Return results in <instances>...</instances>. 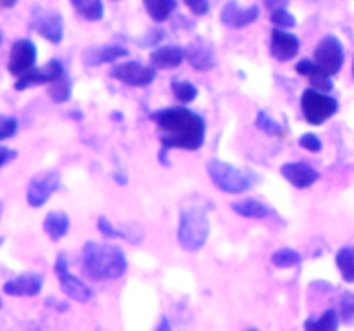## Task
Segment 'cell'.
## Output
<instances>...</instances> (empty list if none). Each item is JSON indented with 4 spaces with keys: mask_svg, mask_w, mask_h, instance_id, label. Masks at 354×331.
Listing matches in <instances>:
<instances>
[{
    "mask_svg": "<svg viewBox=\"0 0 354 331\" xmlns=\"http://www.w3.org/2000/svg\"><path fill=\"white\" fill-rule=\"evenodd\" d=\"M162 147L199 150L206 138V121L185 107H169L152 114Z\"/></svg>",
    "mask_w": 354,
    "mask_h": 331,
    "instance_id": "cell-1",
    "label": "cell"
},
{
    "mask_svg": "<svg viewBox=\"0 0 354 331\" xmlns=\"http://www.w3.org/2000/svg\"><path fill=\"white\" fill-rule=\"evenodd\" d=\"M83 271L97 281H111L124 274L128 261L124 252L116 245L86 241L82 252Z\"/></svg>",
    "mask_w": 354,
    "mask_h": 331,
    "instance_id": "cell-2",
    "label": "cell"
},
{
    "mask_svg": "<svg viewBox=\"0 0 354 331\" xmlns=\"http://www.w3.org/2000/svg\"><path fill=\"white\" fill-rule=\"evenodd\" d=\"M209 237V217L201 207H187L180 212L178 241L187 252H197Z\"/></svg>",
    "mask_w": 354,
    "mask_h": 331,
    "instance_id": "cell-3",
    "label": "cell"
},
{
    "mask_svg": "<svg viewBox=\"0 0 354 331\" xmlns=\"http://www.w3.org/2000/svg\"><path fill=\"white\" fill-rule=\"evenodd\" d=\"M206 169L213 185L223 193H232V195L244 193L252 186L249 172L242 171V169L235 168L228 162L220 161V159H211L206 164Z\"/></svg>",
    "mask_w": 354,
    "mask_h": 331,
    "instance_id": "cell-4",
    "label": "cell"
},
{
    "mask_svg": "<svg viewBox=\"0 0 354 331\" xmlns=\"http://www.w3.org/2000/svg\"><path fill=\"white\" fill-rule=\"evenodd\" d=\"M337 109V100L317 88L304 90L301 97V110H303L304 119L313 126H320L325 121L330 119L332 116H335Z\"/></svg>",
    "mask_w": 354,
    "mask_h": 331,
    "instance_id": "cell-5",
    "label": "cell"
},
{
    "mask_svg": "<svg viewBox=\"0 0 354 331\" xmlns=\"http://www.w3.org/2000/svg\"><path fill=\"white\" fill-rule=\"evenodd\" d=\"M313 62L324 74L330 76V78L337 74L344 64V48H342L339 38L332 37V34L322 38L313 52Z\"/></svg>",
    "mask_w": 354,
    "mask_h": 331,
    "instance_id": "cell-6",
    "label": "cell"
},
{
    "mask_svg": "<svg viewBox=\"0 0 354 331\" xmlns=\"http://www.w3.org/2000/svg\"><path fill=\"white\" fill-rule=\"evenodd\" d=\"M55 274H57L59 283H61V288L69 299L76 300V302H88L90 299L93 297L92 288L86 285L85 281H82L80 278L73 276L71 272L68 271V261H66L64 254H59L57 259H55Z\"/></svg>",
    "mask_w": 354,
    "mask_h": 331,
    "instance_id": "cell-7",
    "label": "cell"
},
{
    "mask_svg": "<svg viewBox=\"0 0 354 331\" xmlns=\"http://www.w3.org/2000/svg\"><path fill=\"white\" fill-rule=\"evenodd\" d=\"M156 76H158V69H154L152 66H144L137 61L123 62L111 69V78L128 86H138V88L151 85Z\"/></svg>",
    "mask_w": 354,
    "mask_h": 331,
    "instance_id": "cell-8",
    "label": "cell"
},
{
    "mask_svg": "<svg viewBox=\"0 0 354 331\" xmlns=\"http://www.w3.org/2000/svg\"><path fill=\"white\" fill-rule=\"evenodd\" d=\"M31 28L50 43L59 45L64 38V23L62 16L54 10H45L37 7L31 16Z\"/></svg>",
    "mask_w": 354,
    "mask_h": 331,
    "instance_id": "cell-9",
    "label": "cell"
},
{
    "mask_svg": "<svg viewBox=\"0 0 354 331\" xmlns=\"http://www.w3.org/2000/svg\"><path fill=\"white\" fill-rule=\"evenodd\" d=\"M61 186V174L57 171H47L41 174L35 176L30 181L26 190V200L31 207L38 209L47 200L50 199L52 193H55Z\"/></svg>",
    "mask_w": 354,
    "mask_h": 331,
    "instance_id": "cell-10",
    "label": "cell"
},
{
    "mask_svg": "<svg viewBox=\"0 0 354 331\" xmlns=\"http://www.w3.org/2000/svg\"><path fill=\"white\" fill-rule=\"evenodd\" d=\"M62 74H64V66L54 59V61H48L47 64L41 66V68H31L30 71L21 74L19 78H17V81L14 83V90L23 92V90L31 88V86L52 83L55 81V79L61 78Z\"/></svg>",
    "mask_w": 354,
    "mask_h": 331,
    "instance_id": "cell-11",
    "label": "cell"
},
{
    "mask_svg": "<svg viewBox=\"0 0 354 331\" xmlns=\"http://www.w3.org/2000/svg\"><path fill=\"white\" fill-rule=\"evenodd\" d=\"M37 62V47L31 40H17L10 47L9 62H7V69L12 76L19 78L31 68H35Z\"/></svg>",
    "mask_w": 354,
    "mask_h": 331,
    "instance_id": "cell-12",
    "label": "cell"
},
{
    "mask_svg": "<svg viewBox=\"0 0 354 331\" xmlns=\"http://www.w3.org/2000/svg\"><path fill=\"white\" fill-rule=\"evenodd\" d=\"M301 41L296 34L289 33L280 28H273L272 38H270V52L272 57L280 62H287L299 54Z\"/></svg>",
    "mask_w": 354,
    "mask_h": 331,
    "instance_id": "cell-13",
    "label": "cell"
},
{
    "mask_svg": "<svg viewBox=\"0 0 354 331\" xmlns=\"http://www.w3.org/2000/svg\"><path fill=\"white\" fill-rule=\"evenodd\" d=\"M259 17V7L251 6L248 9H242L239 7L237 2L230 0V2L225 3V7L221 9L220 19L225 26L234 28V30H241V28L249 26V24L254 23Z\"/></svg>",
    "mask_w": 354,
    "mask_h": 331,
    "instance_id": "cell-14",
    "label": "cell"
},
{
    "mask_svg": "<svg viewBox=\"0 0 354 331\" xmlns=\"http://www.w3.org/2000/svg\"><path fill=\"white\" fill-rule=\"evenodd\" d=\"M280 172L290 185L299 190L310 188L320 179V172L306 162H287L282 166Z\"/></svg>",
    "mask_w": 354,
    "mask_h": 331,
    "instance_id": "cell-15",
    "label": "cell"
},
{
    "mask_svg": "<svg viewBox=\"0 0 354 331\" xmlns=\"http://www.w3.org/2000/svg\"><path fill=\"white\" fill-rule=\"evenodd\" d=\"M41 286H44V276L37 272H26L3 283V292L10 297H33L40 293Z\"/></svg>",
    "mask_w": 354,
    "mask_h": 331,
    "instance_id": "cell-16",
    "label": "cell"
},
{
    "mask_svg": "<svg viewBox=\"0 0 354 331\" xmlns=\"http://www.w3.org/2000/svg\"><path fill=\"white\" fill-rule=\"evenodd\" d=\"M128 50L121 45H100V47H90L86 48L85 54L82 55L83 64L90 66H100V64H113L118 59L127 57Z\"/></svg>",
    "mask_w": 354,
    "mask_h": 331,
    "instance_id": "cell-17",
    "label": "cell"
},
{
    "mask_svg": "<svg viewBox=\"0 0 354 331\" xmlns=\"http://www.w3.org/2000/svg\"><path fill=\"white\" fill-rule=\"evenodd\" d=\"M149 61L154 69H173L178 68L185 61V48L175 47V45H165L158 50L151 52Z\"/></svg>",
    "mask_w": 354,
    "mask_h": 331,
    "instance_id": "cell-18",
    "label": "cell"
},
{
    "mask_svg": "<svg viewBox=\"0 0 354 331\" xmlns=\"http://www.w3.org/2000/svg\"><path fill=\"white\" fill-rule=\"evenodd\" d=\"M185 59L190 62L194 69L197 71H209L214 68V55L213 50L207 47L203 41H192L189 47L185 48Z\"/></svg>",
    "mask_w": 354,
    "mask_h": 331,
    "instance_id": "cell-19",
    "label": "cell"
},
{
    "mask_svg": "<svg viewBox=\"0 0 354 331\" xmlns=\"http://www.w3.org/2000/svg\"><path fill=\"white\" fill-rule=\"evenodd\" d=\"M296 71L297 74L310 78L311 85H313L317 90H320V92L328 93L332 92V88H334V85H332L330 81V76L324 74V72L317 68V64H315L313 61H310V59H303V61L297 62Z\"/></svg>",
    "mask_w": 354,
    "mask_h": 331,
    "instance_id": "cell-20",
    "label": "cell"
},
{
    "mask_svg": "<svg viewBox=\"0 0 354 331\" xmlns=\"http://www.w3.org/2000/svg\"><path fill=\"white\" fill-rule=\"evenodd\" d=\"M230 207L234 212H237L242 217H248V219H265V217H268L272 214V210H270V207L266 203L254 199L237 200Z\"/></svg>",
    "mask_w": 354,
    "mask_h": 331,
    "instance_id": "cell-21",
    "label": "cell"
},
{
    "mask_svg": "<svg viewBox=\"0 0 354 331\" xmlns=\"http://www.w3.org/2000/svg\"><path fill=\"white\" fill-rule=\"evenodd\" d=\"M69 230V217L68 214L59 212V210H52L45 216L44 219V231L48 234L52 241H59L64 238V234Z\"/></svg>",
    "mask_w": 354,
    "mask_h": 331,
    "instance_id": "cell-22",
    "label": "cell"
},
{
    "mask_svg": "<svg viewBox=\"0 0 354 331\" xmlns=\"http://www.w3.org/2000/svg\"><path fill=\"white\" fill-rule=\"evenodd\" d=\"M176 0H144V7L152 21L165 23L176 9Z\"/></svg>",
    "mask_w": 354,
    "mask_h": 331,
    "instance_id": "cell-23",
    "label": "cell"
},
{
    "mask_svg": "<svg viewBox=\"0 0 354 331\" xmlns=\"http://www.w3.org/2000/svg\"><path fill=\"white\" fill-rule=\"evenodd\" d=\"M76 12L86 21H100L104 17L102 0H69Z\"/></svg>",
    "mask_w": 354,
    "mask_h": 331,
    "instance_id": "cell-24",
    "label": "cell"
},
{
    "mask_svg": "<svg viewBox=\"0 0 354 331\" xmlns=\"http://www.w3.org/2000/svg\"><path fill=\"white\" fill-rule=\"evenodd\" d=\"M335 264L344 281L354 283V247H342L335 255Z\"/></svg>",
    "mask_w": 354,
    "mask_h": 331,
    "instance_id": "cell-25",
    "label": "cell"
},
{
    "mask_svg": "<svg viewBox=\"0 0 354 331\" xmlns=\"http://www.w3.org/2000/svg\"><path fill=\"white\" fill-rule=\"evenodd\" d=\"M304 328L308 331H335L339 328V316L334 309H328L318 319H308Z\"/></svg>",
    "mask_w": 354,
    "mask_h": 331,
    "instance_id": "cell-26",
    "label": "cell"
},
{
    "mask_svg": "<svg viewBox=\"0 0 354 331\" xmlns=\"http://www.w3.org/2000/svg\"><path fill=\"white\" fill-rule=\"evenodd\" d=\"M71 92H73L71 79H69L66 74H62L61 78L52 81L50 86H48V95H50L52 102L55 103L68 102V100L71 99Z\"/></svg>",
    "mask_w": 354,
    "mask_h": 331,
    "instance_id": "cell-27",
    "label": "cell"
},
{
    "mask_svg": "<svg viewBox=\"0 0 354 331\" xmlns=\"http://www.w3.org/2000/svg\"><path fill=\"white\" fill-rule=\"evenodd\" d=\"M299 262L301 254L294 250V248H280V250H277L275 254L272 255V264L275 265V268H294V265H297Z\"/></svg>",
    "mask_w": 354,
    "mask_h": 331,
    "instance_id": "cell-28",
    "label": "cell"
},
{
    "mask_svg": "<svg viewBox=\"0 0 354 331\" xmlns=\"http://www.w3.org/2000/svg\"><path fill=\"white\" fill-rule=\"evenodd\" d=\"M171 92L176 97V100H180L182 103H190L197 99L199 95V90L196 85H192L190 81H173L171 83Z\"/></svg>",
    "mask_w": 354,
    "mask_h": 331,
    "instance_id": "cell-29",
    "label": "cell"
},
{
    "mask_svg": "<svg viewBox=\"0 0 354 331\" xmlns=\"http://www.w3.org/2000/svg\"><path fill=\"white\" fill-rule=\"evenodd\" d=\"M256 128L261 130L263 133L272 134V137H279L282 134V126L270 116L266 110H259L258 116H256Z\"/></svg>",
    "mask_w": 354,
    "mask_h": 331,
    "instance_id": "cell-30",
    "label": "cell"
},
{
    "mask_svg": "<svg viewBox=\"0 0 354 331\" xmlns=\"http://www.w3.org/2000/svg\"><path fill=\"white\" fill-rule=\"evenodd\" d=\"M270 21H272L273 26L280 28V30H287V28L296 26V17H294L286 7L272 10V14H270Z\"/></svg>",
    "mask_w": 354,
    "mask_h": 331,
    "instance_id": "cell-31",
    "label": "cell"
},
{
    "mask_svg": "<svg viewBox=\"0 0 354 331\" xmlns=\"http://www.w3.org/2000/svg\"><path fill=\"white\" fill-rule=\"evenodd\" d=\"M339 317L346 324L354 323V293L346 292L339 302Z\"/></svg>",
    "mask_w": 354,
    "mask_h": 331,
    "instance_id": "cell-32",
    "label": "cell"
},
{
    "mask_svg": "<svg viewBox=\"0 0 354 331\" xmlns=\"http://www.w3.org/2000/svg\"><path fill=\"white\" fill-rule=\"evenodd\" d=\"M97 228H99L100 233L104 234V237H109V238H124V240L131 241V237L128 233H124V231H120L118 228H114V224L111 223L107 217L100 216L99 219H97Z\"/></svg>",
    "mask_w": 354,
    "mask_h": 331,
    "instance_id": "cell-33",
    "label": "cell"
},
{
    "mask_svg": "<svg viewBox=\"0 0 354 331\" xmlns=\"http://www.w3.org/2000/svg\"><path fill=\"white\" fill-rule=\"evenodd\" d=\"M17 133V119L12 116L0 114V141L9 140Z\"/></svg>",
    "mask_w": 354,
    "mask_h": 331,
    "instance_id": "cell-34",
    "label": "cell"
},
{
    "mask_svg": "<svg viewBox=\"0 0 354 331\" xmlns=\"http://www.w3.org/2000/svg\"><path fill=\"white\" fill-rule=\"evenodd\" d=\"M299 145L308 152H320L322 150V140L313 133H306L299 138Z\"/></svg>",
    "mask_w": 354,
    "mask_h": 331,
    "instance_id": "cell-35",
    "label": "cell"
},
{
    "mask_svg": "<svg viewBox=\"0 0 354 331\" xmlns=\"http://www.w3.org/2000/svg\"><path fill=\"white\" fill-rule=\"evenodd\" d=\"M194 16H206L209 12V0H183Z\"/></svg>",
    "mask_w": 354,
    "mask_h": 331,
    "instance_id": "cell-36",
    "label": "cell"
},
{
    "mask_svg": "<svg viewBox=\"0 0 354 331\" xmlns=\"http://www.w3.org/2000/svg\"><path fill=\"white\" fill-rule=\"evenodd\" d=\"M162 38H165V33H162L161 30H152L140 45L142 47H154V45H158Z\"/></svg>",
    "mask_w": 354,
    "mask_h": 331,
    "instance_id": "cell-37",
    "label": "cell"
},
{
    "mask_svg": "<svg viewBox=\"0 0 354 331\" xmlns=\"http://www.w3.org/2000/svg\"><path fill=\"white\" fill-rule=\"evenodd\" d=\"M14 157H16V150H12V148H7V147H3V145H0V169H2L3 166L7 164V162L12 161Z\"/></svg>",
    "mask_w": 354,
    "mask_h": 331,
    "instance_id": "cell-38",
    "label": "cell"
},
{
    "mask_svg": "<svg viewBox=\"0 0 354 331\" xmlns=\"http://www.w3.org/2000/svg\"><path fill=\"white\" fill-rule=\"evenodd\" d=\"M263 3H265L266 9L272 12V10L275 9H282V7H286L287 3H289V0H263Z\"/></svg>",
    "mask_w": 354,
    "mask_h": 331,
    "instance_id": "cell-39",
    "label": "cell"
},
{
    "mask_svg": "<svg viewBox=\"0 0 354 331\" xmlns=\"http://www.w3.org/2000/svg\"><path fill=\"white\" fill-rule=\"evenodd\" d=\"M162 330H171V326H169V321H168V317H162L161 319V323H159V326H158V331H162Z\"/></svg>",
    "mask_w": 354,
    "mask_h": 331,
    "instance_id": "cell-40",
    "label": "cell"
},
{
    "mask_svg": "<svg viewBox=\"0 0 354 331\" xmlns=\"http://www.w3.org/2000/svg\"><path fill=\"white\" fill-rule=\"evenodd\" d=\"M17 3V0H0V6L6 7V9H10V7H14Z\"/></svg>",
    "mask_w": 354,
    "mask_h": 331,
    "instance_id": "cell-41",
    "label": "cell"
},
{
    "mask_svg": "<svg viewBox=\"0 0 354 331\" xmlns=\"http://www.w3.org/2000/svg\"><path fill=\"white\" fill-rule=\"evenodd\" d=\"M2 212H3V203L0 202V217H2Z\"/></svg>",
    "mask_w": 354,
    "mask_h": 331,
    "instance_id": "cell-42",
    "label": "cell"
},
{
    "mask_svg": "<svg viewBox=\"0 0 354 331\" xmlns=\"http://www.w3.org/2000/svg\"><path fill=\"white\" fill-rule=\"evenodd\" d=\"M0 45H2V31H0Z\"/></svg>",
    "mask_w": 354,
    "mask_h": 331,
    "instance_id": "cell-43",
    "label": "cell"
},
{
    "mask_svg": "<svg viewBox=\"0 0 354 331\" xmlns=\"http://www.w3.org/2000/svg\"><path fill=\"white\" fill-rule=\"evenodd\" d=\"M353 78H354V61H353Z\"/></svg>",
    "mask_w": 354,
    "mask_h": 331,
    "instance_id": "cell-44",
    "label": "cell"
},
{
    "mask_svg": "<svg viewBox=\"0 0 354 331\" xmlns=\"http://www.w3.org/2000/svg\"><path fill=\"white\" fill-rule=\"evenodd\" d=\"M0 307H2V300H0Z\"/></svg>",
    "mask_w": 354,
    "mask_h": 331,
    "instance_id": "cell-45",
    "label": "cell"
}]
</instances>
